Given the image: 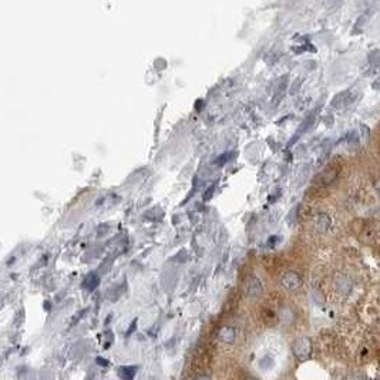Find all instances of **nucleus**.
<instances>
[{"label":"nucleus","instance_id":"10","mask_svg":"<svg viewBox=\"0 0 380 380\" xmlns=\"http://www.w3.org/2000/svg\"><path fill=\"white\" fill-rule=\"evenodd\" d=\"M97 363H99V365H104V366L108 365V362H107L105 359H101V357H99V359H97Z\"/></svg>","mask_w":380,"mask_h":380},{"label":"nucleus","instance_id":"2","mask_svg":"<svg viewBox=\"0 0 380 380\" xmlns=\"http://www.w3.org/2000/svg\"><path fill=\"white\" fill-rule=\"evenodd\" d=\"M280 283L288 291H295V289H298L301 286V278H299V275L296 272H286L280 278Z\"/></svg>","mask_w":380,"mask_h":380},{"label":"nucleus","instance_id":"14","mask_svg":"<svg viewBox=\"0 0 380 380\" xmlns=\"http://www.w3.org/2000/svg\"><path fill=\"white\" fill-rule=\"evenodd\" d=\"M247 380H255V379H253V378H248V379H247Z\"/></svg>","mask_w":380,"mask_h":380},{"label":"nucleus","instance_id":"4","mask_svg":"<svg viewBox=\"0 0 380 380\" xmlns=\"http://www.w3.org/2000/svg\"><path fill=\"white\" fill-rule=\"evenodd\" d=\"M235 337H236V333H235L234 328H231V326H222L218 330V340L221 343L232 345L235 342Z\"/></svg>","mask_w":380,"mask_h":380},{"label":"nucleus","instance_id":"8","mask_svg":"<svg viewBox=\"0 0 380 380\" xmlns=\"http://www.w3.org/2000/svg\"><path fill=\"white\" fill-rule=\"evenodd\" d=\"M97 283H99V279L96 278L94 275L91 277V278H88L86 282H84V285L87 286L88 289H94L96 286H97Z\"/></svg>","mask_w":380,"mask_h":380},{"label":"nucleus","instance_id":"12","mask_svg":"<svg viewBox=\"0 0 380 380\" xmlns=\"http://www.w3.org/2000/svg\"><path fill=\"white\" fill-rule=\"evenodd\" d=\"M375 187H376V190L380 192V179L379 181H376V184H375Z\"/></svg>","mask_w":380,"mask_h":380},{"label":"nucleus","instance_id":"11","mask_svg":"<svg viewBox=\"0 0 380 380\" xmlns=\"http://www.w3.org/2000/svg\"><path fill=\"white\" fill-rule=\"evenodd\" d=\"M373 88H380V78L376 83H373Z\"/></svg>","mask_w":380,"mask_h":380},{"label":"nucleus","instance_id":"9","mask_svg":"<svg viewBox=\"0 0 380 380\" xmlns=\"http://www.w3.org/2000/svg\"><path fill=\"white\" fill-rule=\"evenodd\" d=\"M360 132H362V138H367L369 137V128L365 124H360Z\"/></svg>","mask_w":380,"mask_h":380},{"label":"nucleus","instance_id":"13","mask_svg":"<svg viewBox=\"0 0 380 380\" xmlns=\"http://www.w3.org/2000/svg\"><path fill=\"white\" fill-rule=\"evenodd\" d=\"M195 380H209V379H208L206 376H200V378H197Z\"/></svg>","mask_w":380,"mask_h":380},{"label":"nucleus","instance_id":"6","mask_svg":"<svg viewBox=\"0 0 380 380\" xmlns=\"http://www.w3.org/2000/svg\"><path fill=\"white\" fill-rule=\"evenodd\" d=\"M137 366H121L118 369V376L123 380H132L137 373Z\"/></svg>","mask_w":380,"mask_h":380},{"label":"nucleus","instance_id":"1","mask_svg":"<svg viewBox=\"0 0 380 380\" xmlns=\"http://www.w3.org/2000/svg\"><path fill=\"white\" fill-rule=\"evenodd\" d=\"M310 351H312V345L307 337H299L293 345V353L299 359H307L310 356Z\"/></svg>","mask_w":380,"mask_h":380},{"label":"nucleus","instance_id":"7","mask_svg":"<svg viewBox=\"0 0 380 380\" xmlns=\"http://www.w3.org/2000/svg\"><path fill=\"white\" fill-rule=\"evenodd\" d=\"M313 224H315V228H316L318 231H326V229L330 227V220H329V217H328V215H325V214H319V215H316V217H315Z\"/></svg>","mask_w":380,"mask_h":380},{"label":"nucleus","instance_id":"5","mask_svg":"<svg viewBox=\"0 0 380 380\" xmlns=\"http://www.w3.org/2000/svg\"><path fill=\"white\" fill-rule=\"evenodd\" d=\"M336 177V171L333 170V168H328V170H325L322 174L316 177V179H315V182L316 184H329V182H332L333 181V178Z\"/></svg>","mask_w":380,"mask_h":380},{"label":"nucleus","instance_id":"3","mask_svg":"<svg viewBox=\"0 0 380 380\" xmlns=\"http://www.w3.org/2000/svg\"><path fill=\"white\" fill-rule=\"evenodd\" d=\"M244 289H245L247 296H249V298L259 296L261 292H262V282H261L258 278L252 277V278H249L248 280H247V283H245Z\"/></svg>","mask_w":380,"mask_h":380}]
</instances>
